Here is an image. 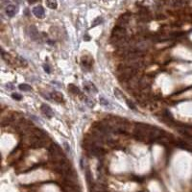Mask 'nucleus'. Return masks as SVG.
<instances>
[{"label":"nucleus","mask_w":192,"mask_h":192,"mask_svg":"<svg viewBox=\"0 0 192 192\" xmlns=\"http://www.w3.org/2000/svg\"><path fill=\"white\" fill-rule=\"evenodd\" d=\"M117 73H118L119 80L121 81V82L128 83L131 79H133L134 76L137 75V69L125 64L118 68Z\"/></svg>","instance_id":"f257e3e1"},{"label":"nucleus","mask_w":192,"mask_h":192,"mask_svg":"<svg viewBox=\"0 0 192 192\" xmlns=\"http://www.w3.org/2000/svg\"><path fill=\"white\" fill-rule=\"evenodd\" d=\"M49 155L50 158L55 163H58L60 161L65 160V157L64 155V153L62 152L61 148H60L59 145H57L56 143H52L49 148Z\"/></svg>","instance_id":"f03ea898"},{"label":"nucleus","mask_w":192,"mask_h":192,"mask_svg":"<svg viewBox=\"0 0 192 192\" xmlns=\"http://www.w3.org/2000/svg\"><path fill=\"white\" fill-rule=\"evenodd\" d=\"M124 37H127V32H126V29L124 27L118 25L113 28L112 32V41H115Z\"/></svg>","instance_id":"7ed1b4c3"},{"label":"nucleus","mask_w":192,"mask_h":192,"mask_svg":"<svg viewBox=\"0 0 192 192\" xmlns=\"http://www.w3.org/2000/svg\"><path fill=\"white\" fill-rule=\"evenodd\" d=\"M125 64L129 65V67H132L136 69H139V68H142L145 64V62L142 60V58H134V59H128L125 60Z\"/></svg>","instance_id":"20e7f679"},{"label":"nucleus","mask_w":192,"mask_h":192,"mask_svg":"<svg viewBox=\"0 0 192 192\" xmlns=\"http://www.w3.org/2000/svg\"><path fill=\"white\" fill-rule=\"evenodd\" d=\"M33 14H34L35 16H37L38 19H43L44 16H45V11H44V9L43 6L38 5V6H36V7L33 9Z\"/></svg>","instance_id":"39448f33"},{"label":"nucleus","mask_w":192,"mask_h":192,"mask_svg":"<svg viewBox=\"0 0 192 192\" xmlns=\"http://www.w3.org/2000/svg\"><path fill=\"white\" fill-rule=\"evenodd\" d=\"M130 19H131V14L129 13H126L124 14L123 16H121L118 19V25L119 26H125L126 24H128L129 21H130Z\"/></svg>","instance_id":"423d86ee"},{"label":"nucleus","mask_w":192,"mask_h":192,"mask_svg":"<svg viewBox=\"0 0 192 192\" xmlns=\"http://www.w3.org/2000/svg\"><path fill=\"white\" fill-rule=\"evenodd\" d=\"M40 110H41V112H43V115L48 118H51L54 115V112H53L52 109H51L49 106H47V105H43L41 108H40Z\"/></svg>","instance_id":"0eeeda50"},{"label":"nucleus","mask_w":192,"mask_h":192,"mask_svg":"<svg viewBox=\"0 0 192 192\" xmlns=\"http://www.w3.org/2000/svg\"><path fill=\"white\" fill-rule=\"evenodd\" d=\"M16 13H17V8L14 5H8L6 7V14H7L8 16L13 17L16 16Z\"/></svg>","instance_id":"6e6552de"},{"label":"nucleus","mask_w":192,"mask_h":192,"mask_svg":"<svg viewBox=\"0 0 192 192\" xmlns=\"http://www.w3.org/2000/svg\"><path fill=\"white\" fill-rule=\"evenodd\" d=\"M82 64L84 65V67L88 68V69H89L92 64H93V60H92L91 57H83L82 58Z\"/></svg>","instance_id":"1a4fd4ad"},{"label":"nucleus","mask_w":192,"mask_h":192,"mask_svg":"<svg viewBox=\"0 0 192 192\" xmlns=\"http://www.w3.org/2000/svg\"><path fill=\"white\" fill-rule=\"evenodd\" d=\"M51 96L53 97V99L55 100L56 102H58V103H64V95H62L61 92H58V91H54L51 93Z\"/></svg>","instance_id":"9d476101"},{"label":"nucleus","mask_w":192,"mask_h":192,"mask_svg":"<svg viewBox=\"0 0 192 192\" xmlns=\"http://www.w3.org/2000/svg\"><path fill=\"white\" fill-rule=\"evenodd\" d=\"M29 30H30V37H31L33 40H38V38H40V34H38V32L37 31L36 27H34V26L29 27Z\"/></svg>","instance_id":"9b49d317"},{"label":"nucleus","mask_w":192,"mask_h":192,"mask_svg":"<svg viewBox=\"0 0 192 192\" xmlns=\"http://www.w3.org/2000/svg\"><path fill=\"white\" fill-rule=\"evenodd\" d=\"M46 5L50 9H56L58 7V2L57 0H46Z\"/></svg>","instance_id":"f8f14e48"},{"label":"nucleus","mask_w":192,"mask_h":192,"mask_svg":"<svg viewBox=\"0 0 192 192\" xmlns=\"http://www.w3.org/2000/svg\"><path fill=\"white\" fill-rule=\"evenodd\" d=\"M68 91H69L70 92H72L73 94H80L79 88H78L77 86H74V85H69V86H68Z\"/></svg>","instance_id":"ddd939ff"},{"label":"nucleus","mask_w":192,"mask_h":192,"mask_svg":"<svg viewBox=\"0 0 192 192\" xmlns=\"http://www.w3.org/2000/svg\"><path fill=\"white\" fill-rule=\"evenodd\" d=\"M19 89H21V91H29L32 89L31 86H30L29 85H27V84H21V85L19 86Z\"/></svg>","instance_id":"4468645a"},{"label":"nucleus","mask_w":192,"mask_h":192,"mask_svg":"<svg viewBox=\"0 0 192 192\" xmlns=\"http://www.w3.org/2000/svg\"><path fill=\"white\" fill-rule=\"evenodd\" d=\"M188 0H172L173 4L175 6H182L184 4H187V2Z\"/></svg>","instance_id":"2eb2a0df"},{"label":"nucleus","mask_w":192,"mask_h":192,"mask_svg":"<svg viewBox=\"0 0 192 192\" xmlns=\"http://www.w3.org/2000/svg\"><path fill=\"white\" fill-rule=\"evenodd\" d=\"M12 97H13L14 100H17V101H19V100H21L22 99V96L20 94H19V93H13L12 94Z\"/></svg>","instance_id":"dca6fc26"},{"label":"nucleus","mask_w":192,"mask_h":192,"mask_svg":"<svg viewBox=\"0 0 192 192\" xmlns=\"http://www.w3.org/2000/svg\"><path fill=\"white\" fill-rule=\"evenodd\" d=\"M101 22H102V19H101V17H98V19H95V21H94L93 25H92V26L97 25L98 23H101Z\"/></svg>","instance_id":"f3484780"},{"label":"nucleus","mask_w":192,"mask_h":192,"mask_svg":"<svg viewBox=\"0 0 192 192\" xmlns=\"http://www.w3.org/2000/svg\"><path fill=\"white\" fill-rule=\"evenodd\" d=\"M100 102H101V103H102V104H103V105H104V106H107V105H108V104H109V102H108V101H106V100H105V99H104L103 97H102V98H100Z\"/></svg>","instance_id":"a211bd4d"},{"label":"nucleus","mask_w":192,"mask_h":192,"mask_svg":"<svg viewBox=\"0 0 192 192\" xmlns=\"http://www.w3.org/2000/svg\"><path fill=\"white\" fill-rule=\"evenodd\" d=\"M43 68H44V70L47 72V73H50L51 70H50V68H49V67H48L47 64H44V65H43Z\"/></svg>","instance_id":"6ab92c4d"},{"label":"nucleus","mask_w":192,"mask_h":192,"mask_svg":"<svg viewBox=\"0 0 192 192\" xmlns=\"http://www.w3.org/2000/svg\"><path fill=\"white\" fill-rule=\"evenodd\" d=\"M37 0H28V2L30 3V4H33V3H35Z\"/></svg>","instance_id":"aec40b11"}]
</instances>
